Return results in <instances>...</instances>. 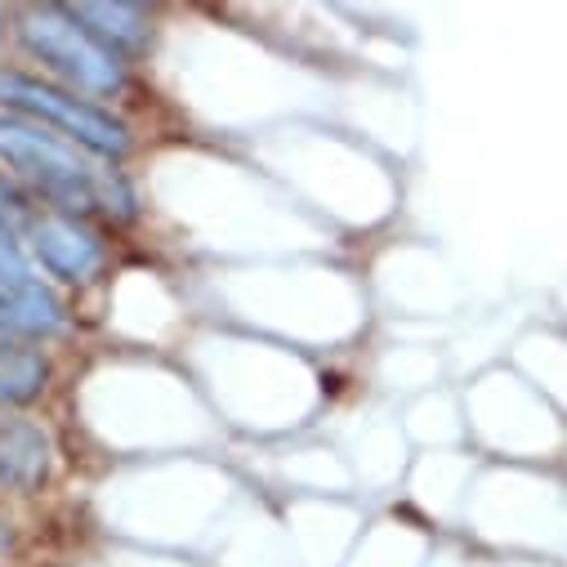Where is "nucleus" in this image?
<instances>
[{"mask_svg":"<svg viewBox=\"0 0 567 567\" xmlns=\"http://www.w3.org/2000/svg\"><path fill=\"white\" fill-rule=\"evenodd\" d=\"M10 545V536H6V523H0V549H6Z\"/></svg>","mask_w":567,"mask_h":567,"instance_id":"9d476101","label":"nucleus"},{"mask_svg":"<svg viewBox=\"0 0 567 567\" xmlns=\"http://www.w3.org/2000/svg\"><path fill=\"white\" fill-rule=\"evenodd\" d=\"M0 162L14 166L41 197L54 202V210L63 215H112V219H130L134 215V197L125 188L121 175H112L94 153L76 148L72 138L32 125V121H14L0 116Z\"/></svg>","mask_w":567,"mask_h":567,"instance_id":"f257e3e1","label":"nucleus"},{"mask_svg":"<svg viewBox=\"0 0 567 567\" xmlns=\"http://www.w3.org/2000/svg\"><path fill=\"white\" fill-rule=\"evenodd\" d=\"M23 237L32 241L41 264L63 281H90L99 272V264H103L99 237L85 224H76L72 215H63V210H37Z\"/></svg>","mask_w":567,"mask_h":567,"instance_id":"39448f33","label":"nucleus"},{"mask_svg":"<svg viewBox=\"0 0 567 567\" xmlns=\"http://www.w3.org/2000/svg\"><path fill=\"white\" fill-rule=\"evenodd\" d=\"M45 389V362L0 327V402H32Z\"/></svg>","mask_w":567,"mask_h":567,"instance_id":"6e6552de","label":"nucleus"},{"mask_svg":"<svg viewBox=\"0 0 567 567\" xmlns=\"http://www.w3.org/2000/svg\"><path fill=\"white\" fill-rule=\"evenodd\" d=\"M23 41L28 50L50 63L63 81L90 90V94H116L125 85V68L121 59L99 45L63 6H41V10H28L23 19Z\"/></svg>","mask_w":567,"mask_h":567,"instance_id":"f03ea898","label":"nucleus"},{"mask_svg":"<svg viewBox=\"0 0 567 567\" xmlns=\"http://www.w3.org/2000/svg\"><path fill=\"white\" fill-rule=\"evenodd\" d=\"M37 210H41V206H37L28 193H19L10 179H0V233L19 241V237L28 233V224H32Z\"/></svg>","mask_w":567,"mask_h":567,"instance_id":"1a4fd4ad","label":"nucleus"},{"mask_svg":"<svg viewBox=\"0 0 567 567\" xmlns=\"http://www.w3.org/2000/svg\"><path fill=\"white\" fill-rule=\"evenodd\" d=\"M99 45L116 50H144L148 45V10L144 6H76L68 10Z\"/></svg>","mask_w":567,"mask_h":567,"instance_id":"0eeeda50","label":"nucleus"},{"mask_svg":"<svg viewBox=\"0 0 567 567\" xmlns=\"http://www.w3.org/2000/svg\"><path fill=\"white\" fill-rule=\"evenodd\" d=\"M0 327L23 336H59L68 327L59 296L32 272L28 255L6 233H0Z\"/></svg>","mask_w":567,"mask_h":567,"instance_id":"20e7f679","label":"nucleus"},{"mask_svg":"<svg viewBox=\"0 0 567 567\" xmlns=\"http://www.w3.org/2000/svg\"><path fill=\"white\" fill-rule=\"evenodd\" d=\"M50 470V443L37 424L0 415V483L37 487Z\"/></svg>","mask_w":567,"mask_h":567,"instance_id":"423d86ee","label":"nucleus"},{"mask_svg":"<svg viewBox=\"0 0 567 567\" xmlns=\"http://www.w3.org/2000/svg\"><path fill=\"white\" fill-rule=\"evenodd\" d=\"M0 406H6V402H0Z\"/></svg>","mask_w":567,"mask_h":567,"instance_id":"9b49d317","label":"nucleus"},{"mask_svg":"<svg viewBox=\"0 0 567 567\" xmlns=\"http://www.w3.org/2000/svg\"><path fill=\"white\" fill-rule=\"evenodd\" d=\"M0 103L23 112V116H37L45 130H59L63 138H72L76 148L94 153V157H125L130 153V134L121 121H112L107 112L90 107L85 99H72L63 90H50L41 81H28V76H0Z\"/></svg>","mask_w":567,"mask_h":567,"instance_id":"7ed1b4c3","label":"nucleus"}]
</instances>
